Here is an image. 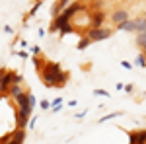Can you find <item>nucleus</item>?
Returning a JSON list of instances; mask_svg holds the SVG:
<instances>
[{"label":"nucleus","mask_w":146,"mask_h":144,"mask_svg":"<svg viewBox=\"0 0 146 144\" xmlns=\"http://www.w3.org/2000/svg\"><path fill=\"white\" fill-rule=\"evenodd\" d=\"M131 144H146V131H135L129 134Z\"/></svg>","instance_id":"5"},{"label":"nucleus","mask_w":146,"mask_h":144,"mask_svg":"<svg viewBox=\"0 0 146 144\" xmlns=\"http://www.w3.org/2000/svg\"><path fill=\"white\" fill-rule=\"evenodd\" d=\"M41 109H51V103H49V101H47V100H43V101H41Z\"/></svg>","instance_id":"18"},{"label":"nucleus","mask_w":146,"mask_h":144,"mask_svg":"<svg viewBox=\"0 0 146 144\" xmlns=\"http://www.w3.org/2000/svg\"><path fill=\"white\" fill-rule=\"evenodd\" d=\"M90 43H92L90 39H88V37H84V39H82V41L78 43V51H84V49H86V47H88Z\"/></svg>","instance_id":"13"},{"label":"nucleus","mask_w":146,"mask_h":144,"mask_svg":"<svg viewBox=\"0 0 146 144\" xmlns=\"http://www.w3.org/2000/svg\"><path fill=\"white\" fill-rule=\"evenodd\" d=\"M138 45L140 47H146V31H142V33L138 35Z\"/></svg>","instance_id":"15"},{"label":"nucleus","mask_w":146,"mask_h":144,"mask_svg":"<svg viewBox=\"0 0 146 144\" xmlns=\"http://www.w3.org/2000/svg\"><path fill=\"white\" fill-rule=\"evenodd\" d=\"M136 64L144 68V66H146V56H144V55H138V56H136Z\"/></svg>","instance_id":"14"},{"label":"nucleus","mask_w":146,"mask_h":144,"mask_svg":"<svg viewBox=\"0 0 146 144\" xmlns=\"http://www.w3.org/2000/svg\"><path fill=\"white\" fill-rule=\"evenodd\" d=\"M111 29H105V27H98V29H92L90 33H88V39H90L92 43L94 41H103V39H109L111 37Z\"/></svg>","instance_id":"4"},{"label":"nucleus","mask_w":146,"mask_h":144,"mask_svg":"<svg viewBox=\"0 0 146 144\" xmlns=\"http://www.w3.org/2000/svg\"><path fill=\"white\" fill-rule=\"evenodd\" d=\"M144 49H146V47H144ZM144 56H146V51H144Z\"/></svg>","instance_id":"22"},{"label":"nucleus","mask_w":146,"mask_h":144,"mask_svg":"<svg viewBox=\"0 0 146 144\" xmlns=\"http://www.w3.org/2000/svg\"><path fill=\"white\" fill-rule=\"evenodd\" d=\"M103 20H105V14H103L101 10H96V12H94V16H92V23H94V29L101 27Z\"/></svg>","instance_id":"8"},{"label":"nucleus","mask_w":146,"mask_h":144,"mask_svg":"<svg viewBox=\"0 0 146 144\" xmlns=\"http://www.w3.org/2000/svg\"><path fill=\"white\" fill-rule=\"evenodd\" d=\"M94 94H96V96H103V98H109V94H107L105 90H94Z\"/></svg>","instance_id":"16"},{"label":"nucleus","mask_w":146,"mask_h":144,"mask_svg":"<svg viewBox=\"0 0 146 144\" xmlns=\"http://www.w3.org/2000/svg\"><path fill=\"white\" fill-rule=\"evenodd\" d=\"M31 113H33V109H31V107H20V109H18V113H16V123H18V129H25L27 121L31 119Z\"/></svg>","instance_id":"3"},{"label":"nucleus","mask_w":146,"mask_h":144,"mask_svg":"<svg viewBox=\"0 0 146 144\" xmlns=\"http://www.w3.org/2000/svg\"><path fill=\"white\" fill-rule=\"evenodd\" d=\"M12 136H14L20 144H23V140H25V131H23V129H18V131L12 133Z\"/></svg>","instance_id":"11"},{"label":"nucleus","mask_w":146,"mask_h":144,"mask_svg":"<svg viewBox=\"0 0 146 144\" xmlns=\"http://www.w3.org/2000/svg\"><path fill=\"white\" fill-rule=\"evenodd\" d=\"M8 94H10L12 98H18L20 94H23V88H22V84H12L10 88H8Z\"/></svg>","instance_id":"9"},{"label":"nucleus","mask_w":146,"mask_h":144,"mask_svg":"<svg viewBox=\"0 0 146 144\" xmlns=\"http://www.w3.org/2000/svg\"><path fill=\"white\" fill-rule=\"evenodd\" d=\"M72 31H74V27H72V23H70V22L64 23V25L58 29V33H60V35H68V33H72Z\"/></svg>","instance_id":"12"},{"label":"nucleus","mask_w":146,"mask_h":144,"mask_svg":"<svg viewBox=\"0 0 146 144\" xmlns=\"http://www.w3.org/2000/svg\"><path fill=\"white\" fill-rule=\"evenodd\" d=\"M117 27H119V29H127V31H135V29H136V23L133 22V20H127V22L119 23Z\"/></svg>","instance_id":"10"},{"label":"nucleus","mask_w":146,"mask_h":144,"mask_svg":"<svg viewBox=\"0 0 146 144\" xmlns=\"http://www.w3.org/2000/svg\"><path fill=\"white\" fill-rule=\"evenodd\" d=\"M121 66H125L127 70H131V68H133V66H131V62H127V60H123V62H121Z\"/></svg>","instance_id":"19"},{"label":"nucleus","mask_w":146,"mask_h":144,"mask_svg":"<svg viewBox=\"0 0 146 144\" xmlns=\"http://www.w3.org/2000/svg\"><path fill=\"white\" fill-rule=\"evenodd\" d=\"M2 74H4V70H0V82H2Z\"/></svg>","instance_id":"21"},{"label":"nucleus","mask_w":146,"mask_h":144,"mask_svg":"<svg viewBox=\"0 0 146 144\" xmlns=\"http://www.w3.org/2000/svg\"><path fill=\"white\" fill-rule=\"evenodd\" d=\"M31 53H33V55H39V53H41V49H39V47H33V49H31Z\"/></svg>","instance_id":"20"},{"label":"nucleus","mask_w":146,"mask_h":144,"mask_svg":"<svg viewBox=\"0 0 146 144\" xmlns=\"http://www.w3.org/2000/svg\"><path fill=\"white\" fill-rule=\"evenodd\" d=\"M117 115H119V113H109V115H105V117H101L100 121L103 123V121H109V119H113V117H117Z\"/></svg>","instance_id":"17"},{"label":"nucleus","mask_w":146,"mask_h":144,"mask_svg":"<svg viewBox=\"0 0 146 144\" xmlns=\"http://www.w3.org/2000/svg\"><path fill=\"white\" fill-rule=\"evenodd\" d=\"M41 78L47 88H62L68 80V72H62L60 64H56V62H45Z\"/></svg>","instance_id":"1"},{"label":"nucleus","mask_w":146,"mask_h":144,"mask_svg":"<svg viewBox=\"0 0 146 144\" xmlns=\"http://www.w3.org/2000/svg\"><path fill=\"white\" fill-rule=\"evenodd\" d=\"M12 84H22V76H18L16 72H6L2 74V82H0V94H8V88Z\"/></svg>","instance_id":"2"},{"label":"nucleus","mask_w":146,"mask_h":144,"mask_svg":"<svg viewBox=\"0 0 146 144\" xmlns=\"http://www.w3.org/2000/svg\"><path fill=\"white\" fill-rule=\"evenodd\" d=\"M29 98H31V94H29V92H23V94H20V96L14 98V100L18 103V107H31V105H29ZM31 109H33V107H31Z\"/></svg>","instance_id":"6"},{"label":"nucleus","mask_w":146,"mask_h":144,"mask_svg":"<svg viewBox=\"0 0 146 144\" xmlns=\"http://www.w3.org/2000/svg\"><path fill=\"white\" fill-rule=\"evenodd\" d=\"M111 20L119 25V23H123V22L129 20V12H127V10H115V12H113V16H111Z\"/></svg>","instance_id":"7"}]
</instances>
